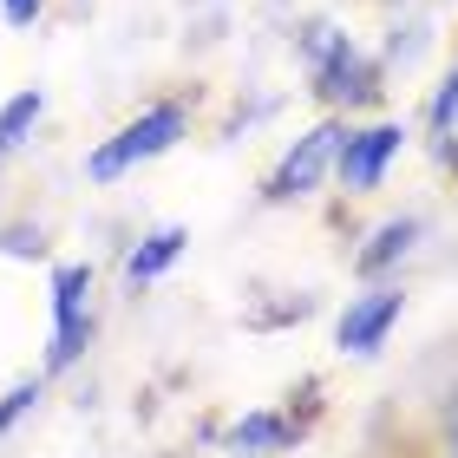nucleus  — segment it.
I'll return each mask as SVG.
<instances>
[{"label": "nucleus", "mask_w": 458, "mask_h": 458, "mask_svg": "<svg viewBox=\"0 0 458 458\" xmlns=\"http://www.w3.org/2000/svg\"><path fill=\"white\" fill-rule=\"evenodd\" d=\"M295 59H301L308 92H315L335 118L373 112L386 98V66L347 27H335V20H308V27L295 33Z\"/></svg>", "instance_id": "obj_1"}, {"label": "nucleus", "mask_w": 458, "mask_h": 458, "mask_svg": "<svg viewBox=\"0 0 458 458\" xmlns=\"http://www.w3.org/2000/svg\"><path fill=\"white\" fill-rule=\"evenodd\" d=\"M191 98H157V106H144L138 118H124L106 144H92L86 151V183H118L131 177L138 164H157L171 157L183 138H191Z\"/></svg>", "instance_id": "obj_2"}, {"label": "nucleus", "mask_w": 458, "mask_h": 458, "mask_svg": "<svg viewBox=\"0 0 458 458\" xmlns=\"http://www.w3.org/2000/svg\"><path fill=\"white\" fill-rule=\"evenodd\" d=\"M92 288H98L92 262H59V268H53V341H47V360H39V373H47V380H59L66 367L86 360L92 327H98Z\"/></svg>", "instance_id": "obj_3"}, {"label": "nucleus", "mask_w": 458, "mask_h": 458, "mask_svg": "<svg viewBox=\"0 0 458 458\" xmlns=\"http://www.w3.org/2000/svg\"><path fill=\"white\" fill-rule=\"evenodd\" d=\"M341 138H347V118H335V112H327L321 124H308V131L276 157V171H268V183H262V203H301V197H315L321 183L335 177Z\"/></svg>", "instance_id": "obj_4"}, {"label": "nucleus", "mask_w": 458, "mask_h": 458, "mask_svg": "<svg viewBox=\"0 0 458 458\" xmlns=\"http://www.w3.org/2000/svg\"><path fill=\"white\" fill-rule=\"evenodd\" d=\"M406 124L400 118H373V124H347V138H341V151H335V183L347 197H373L386 183V171L400 164L406 151Z\"/></svg>", "instance_id": "obj_5"}, {"label": "nucleus", "mask_w": 458, "mask_h": 458, "mask_svg": "<svg viewBox=\"0 0 458 458\" xmlns=\"http://www.w3.org/2000/svg\"><path fill=\"white\" fill-rule=\"evenodd\" d=\"M400 315H406V288H400V282H367L360 295H347V308H341L335 347L353 353V360H373V353L393 341Z\"/></svg>", "instance_id": "obj_6"}, {"label": "nucleus", "mask_w": 458, "mask_h": 458, "mask_svg": "<svg viewBox=\"0 0 458 458\" xmlns=\"http://www.w3.org/2000/svg\"><path fill=\"white\" fill-rule=\"evenodd\" d=\"M308 426H315V400L301 412L295 406H256V412H242V420L223 432V445L236 458H276V452H295L308 439Z\"/></svg>", "instance_id": "obj_7"}, {"label": "nucleus", "mask_w": 458, "mask_h": 458, "mask_svg": "<svg viewBox=\"0 0 458 458\" xmlns=\"http://www.w3.org/2000/svg\"><path fill=\"white\" fill-rule=\"evenodd\" d=\"M420 236H426L420 216H386L360 249H353V276H360V282H386L393 268H400L412 249H420Z\"/></svg>", "instance_id": "obj_8"}, {"label": "nucleus", "mask_w": 458, "mask_h": 458, "mask_svg": "<svg viewBox=\"0 0 458 458\" xmlns=\"http://www.w3.org/2000/svg\"><path fill=\"white\" fill-rule=\"evenodd\" d=\"M183 249H191V229H183V223H157V229H144V236L124 249V282H131V288L164 282V276L177 268Z\"/></svg>", "instance_id": "obj_9"}, {"label": "nucleus", "mask_w": 458, "mask_h": 458, "mask_svg": "<svg viewBox=\"0 0 458 458\" xmlns=\"http://www.w3.org/2000/svg\"><path fill=\"white\" fill-rule=\"evenodd\" d=\"M426 151L439 157L445 171H458V53H452V66L439 72V86L426 98Z\"/></svg>", "instance_id": "obj_10"}, {"label": "nucleus", "mask_w": 458, "mask_h": 458, "mask_svg": "<svg viewBox=\"0 0 458 458\" xmlns=\"http://www.w3.org/2000/svg\"><path fill=\"white\" fill-rule=\"evenodd\" d=\"M39 118H47V86H20L7 106H0V164H7L13 151H27Z\"/></svg>", "instance_id": "obj_11"}, {"label": "nucleus", "mask_w": 458, "mask_h": 458, "mask_svg": "<svg viewBox=\"0 0 458 458\" xmlns=\"http://www.w3.org/2000/svg\"><path fill=\"white\" fill-rule=\"evenodd\" d=\"M432 47V20L420 13V20H406V27H393V39H386V53H380V66L386 72H412L420 66V53Z\"/></svg>", "instance_id": "obj_12"}, {"label": "nucleus", "mask_w": 458, "mask_h": 458, "mask_svg": "<svg viewBox=\"0 0 458 458\" xmlns=\"http://www.w3.org/2000/svg\"><path fill=\"white\" fill-rule=\"evenodd\" d=\"M39 393H47V373H33V380H13L7 393H0V432H13L27 412L39 406Z\"/></svg>", "instance_id": "obj_13"}, {"label": "nucleus", "mask_w": 458, "mask_h": 458, "mask_svg": "<svg viewBox=\"0 0 458 458\" xmlns=\"http://www.w3.org/2000/svg\"><path fill=\"white\" fill-rule=\"evenodd\" d=\"M0 256L39 262V256H47V229H39V223H7V229H0Z\"/></svg>", "instance_id": "obj_14"}, {"label": "nucleus", "mask_w": 458, "mask_h": 458, "mask_svg": "<svg viewBox=\"0 0 458 458\" xmlns=\"http://www.w3.org/2000/svg\"><path fill=\"white\" fill-rule=\"evenodd\" d=\"M432 452L458 458V373H452V386H445V412H439V432H432Z\"/></svg>", "instance_id": "obj_15"}, {"label": "nucleus", "mask_w": 458, "mask_h": 458, "mask_svg": "<svg viewBox=\"0 0 458 458\" xmlns=\"http://www.w3.org/2000/svg\"><path fill=\"white\" fill-rule=\"evenodd\" d=\"M39 13H47V0H0V20H7L13 33H27Z\"/></svg>", "instance_id": "obj_16"}, {"label": "nucleus", "mask_w": 458, "mask_h": 458, "mask_svg": "<svg viewBox=\"0 0 458 458\" xmlns=\"http://www.w3.org/2000/svg\"><path fill=\"white\" fill-rule=\"evenodd\" d=\"M393 458H439L432 445H406V452H393Z\"/></svg>", "instance_id": "obj_17"}]
</instances>
